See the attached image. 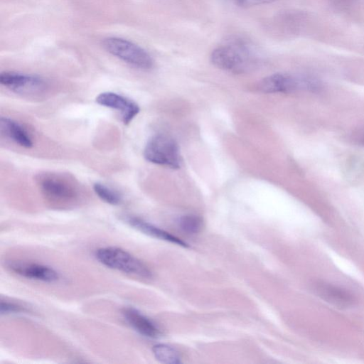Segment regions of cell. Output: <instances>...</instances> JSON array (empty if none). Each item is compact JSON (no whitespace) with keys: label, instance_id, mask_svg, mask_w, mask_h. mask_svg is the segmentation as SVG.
<instances>
[{"label":"cell","instance_id":"cell-16","mask_svg":"<svg viewBox=\"0 0 364 364\" xmlns=\"http://www.w3.org/2000/svg\"><path fill=\"white\" fill-rule=\"evenodd\" d=\"M93 190L102 200L108 204L117 205L122 201V196L118 192L102 183H94Z\"/></svg>","mask_w":364,"mask_h":364},{"label":"cell","instance_id":"cell-15","mask_svg":"<svg viewBox=\"0 0 364 364\" xmlns=\"http://www.w3.org/2000/svg\"><path fill=\"white\" fill-rule=\"evenodd\" d=\"M178 225L181 230L186 234L196 235L202 229L203 220L200 217L196 215H185L178 219Z\"/></svg>","mask_w":364,"mask_h":364},{"label":"cell","instance_id":"cell-14","mask_svg":"<svg viewBox=\"0 0 364 364\" xmlns=\"http://www.w3.org/2000/svg\"><path fill=\"white\" fill-rule=\"evenodd\" d=\"M152 351L155 358L160 363L178 364L181 362L178 352L171 346L163 343L156 344L153 346Z\"/></svg>","mask_w":364,"mask_h":364},{"label":"cell","instance_id":"cell-8","mask_svg":"<svg viewBox=\"0 0 364 364\" xmlns=\"http://www.w3.org/2000/svg\"><path fill=\"white\" fill-rule=\"evenodd\" d=\"M95 101L102 106L117 110L120 113L124 124L130 123L140 111V108L136 102L112 92L100 93L96 97Z\"/></svg>","mask_w":364,"mask_h":364},{"label":"cell","instance_id":"cell-13","mask_svg":"<svg viewBox=\"0 0 364 364\" xmlns=\"http://www.w3.org/2000/svg\"><path fill=\"white\" fill-rule=\"evenodd\" d=\"M0 131L2 135L22 147L33 146V141L28 132L12 119L1 117Z\"/></svg>","mask_w":364,"mask_h":364},{"label":"cell","instance_id":"cell-6","mask_svg":"<svg viewBox=\"0 0 364 364\" xmlns=\"http://www.w3.org/2000/svg\"><path fill=\"white\" fill-rule=\"evenodd\" d=\"M6 268L10 272L29 279L52 283L57 282L59 273L50 267L18 260L5 262Z\"/></svg>","mask_w":364,"mask_h":364},{"label":"cell","instance_id":"cell-9","mask_svg":"<svg viewBox=\"0 0 364 364\" xmlns=\"http://www.w3.org/2000/svg\"><path fill=\"white\" fill-rule=\"evenodd\" d=\"M122 316L129 326L140 335L149 338H158L161 336L162 332L159 326L136 309L124 308Z\"/></svg>","mask_w":364,"mask_h":364},{"label":"cell","instance_id":"cell-18","mask_svg":"<svg viewBox=\"0 0 364 364\" xmlns=\"http://www.w3.org/2000/svg\"><path fill=\"white\" fill-rule=\"evenodd\" d=\"M275 1L276 0H231V3L239 6L247 7L267 4Z\"/></svg>","mask_w":364,"mask_h":364},{"label":"cell","instance_id":"cell-2","mask_svg":"<svg viewBox=\"0 0 364 364\" xmlns=\"http://www.w3.org/2000/svg\"><path fill=\"white\" fill-rule=\"evenodd\" d=\"M96 259L102 265L121 272L149 279L151 270L139 259L130 252L117 247H105L95 251Z\"/></svg>","mask_w":364,"mask_h":364},{"label":"cell","instance_id":"cell-19","mask_svg":"<svg viewBox=\"0 0 364 364\" xmlns=\"http://www.w3.org/2000/svg\"><path fill=\"white\" fill-rule=\"evenodd\" d=\"M358 140L362 144L364 145V132L360 134Z\"/></svg>","mask_w":364,"mask_h":364},{"label":"cell","instance_id":"cell-7","mask_svg":"<svg viewBox=\"0 0 364 364\" xmlns=\"http://www.w3.org/2000/svg\"><path fill=\"white\" fill-rule=\"evenodd\" d=\"M0 83L14 92L36 94L46 88V82L38 76L14 72L0 74Z\"/></svg>","mask_w":364,"mask_h":364},{"label":"cell","instance_id":"cell-17","mask_svg":"<svg viewBox=\"0 0 364 364\" xmlns=\"http://www.w3.org/2000/svg\"><path fill=\"white\" fill-rule=\"evenodd\" d=\"M26 309L15 303L1 301L0 303L1 314H19L26 312Z\"/></svg>","mask_w":364,"mask_h":364},{"label":"cell","instance_id":"cell-3","mask_svg":"<svg viewBox=\"0 0 364 364\" xmlns=\"http://www.w3.org/2000/svg\"><path fill=\"white\" fill-rule=\"evenodd\" d=\"M144 156L148 161L178 168L181 159L177 143L171 137L164 134L152 136L144 149Z\"/></svg>","mask_w":364,"mask_h":364},{"label":"cell","instance_id":"cell-1","mask_svg":"<svg viewBox=\"0 0 364 364\" xmlns=\"http://www.w3.org/2000/svg\"><path fill=\"white\" fill-rule=\"evenodd\" d=\"M210 60L221 70L242 73L257 65L259 55L250 41L239 36H231L213 50Z\"/></svg>","mask_w":364,"mask_h":364},{"label":"cell","instance_id":"cell-10","mask_svg":"<svg viewBox=\"0 0 364 364\" xmlns=\"http://www.w3.org/2000/svg\"><path fill=\"white\" fill-rule=\"evenodd\" d=\"M307 83L287 74L275 73L264 78L259 84V88L266 93H286L293 92L299 87H309L306 85Z\"/></svg>","mask_w":364,"mask_h":364},{"label":"cell","instance_id":"cell-12","mask_svg":"<svg viewBox=\"0 0 364 364\" xmlns=\"http://www.w3.org/2000/svg\"><path fill=\"white\" fill-rule=\"evenodd\" d=\"M314 291L323 300L340 309L348 308L355 301L354 297L347 291L326 282H316Z\"/></svg>","mask_w":364,"mask_h":364},{"label":"cell","instance_id":"cell-11","mask_svg":"<svg viewBox=\"0 0 364 364\" xmlns=\"http://www.w3.org/2000/svg\"><path fill=\"white\" fill-rule=\"evenodd\" d=\"M122 219L130 227L144 234L159 240L170 242L184 247H188L186 242L140 218L130 215H122Z\"/></svg>","mask_w":364,"mask_h":364},{"label":"cell","instance_id":"cell-5","mask_svg":"<svg viewBox=\"0 0 364 364\" xmlns=\"http://www.w3.org/2000/svg\"><path fill=\"white\" fill-rule=\"evenodd\" d=\"M38 185L48 198L58 201L70 200L76 196L74 185L55 173H43L37 178Z\"/></svg>","mask_w":364,"mask_h":364},{"label":"cell","instance_id":"cell-4","mask_svg":"<svg viewBox=\"0 0 364 364\" xmlns=\"http://www.w3.org/2000/svg\"><path fill=\"white\" fill-rule=\"evenodd\" d=\"M103 46L112 55L136 68L149 70L153 67L151 55L142 48L127 40L109 37L104 40Z\"/></svg>","mask_w":364,"mask_h":364}]
</instances>
